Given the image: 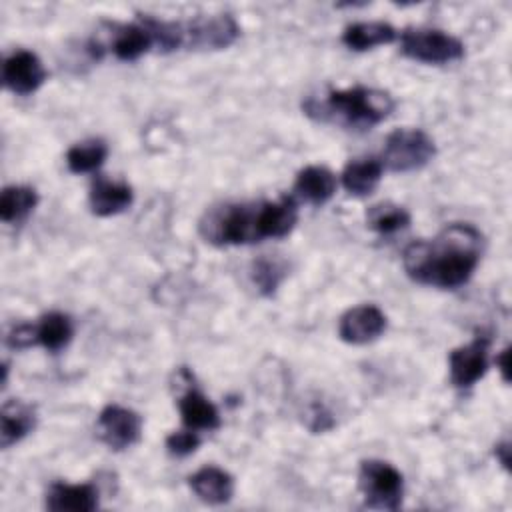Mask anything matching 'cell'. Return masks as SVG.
Here are the masks:
<instances>
[{
  "mask_svg": "<svg viewBox=\"0 0 512 512\" xmlns=\"http://www.w3.org/2000/svg\"><path fill=\"white\" fill-rule=\"evenodd\" d=\"M98 432L110 450H126L140 440L142 418L130 408L108 404L98 414Z\"/></svg>",
  "mask_w": 512,
  "mask_h": 512,
  "instance_id": "30bf717a",
  "label": "cell"
},
{
  "mask_svg": "<svg viewBox=\"0 0 512 512\" xmlns=\"http://www.w3.org/2000/svg\"><path fill=\"white\" fill-rule=\"evenodd\" d=\"M298 222L294 196L260 202H228L212 206L198 222L200 236L214 246L254 244L288 236Z\"/></svg>",
  "mask_w": 512,
  "mask_h": 512,
  "instance_id": "7a4b0ae2",
  "label": "cell"
},
{
  "mask_svg": "<svg viewBox=\"0 0 512 512\" xmlns=\"http://www.w3.org/2000/svg\"><path fill=\"white\" fill-rule=\"evenodd\" d=\"M358 488L368 508L398 510L404 496V478L392 464L370 458L360 462Z\"/></svg>",
  "mask_w": 512,
  "mask_h": 512,
  "instance_id": "277c9868",
  "label": "cell"
},
{
  "mask_svg": "<svg viewBox=\"0 0 512 512\" xmlns=\"http://www.w3.org/2000/svg\"><path fill=\"white\" fill-rule=\"evenodd\" d=\"M384 166L378 158H358L344 166L342 170V186L352 196H368L376 190L382 178Z\"/></svg>",
  "mask_w": 512,
  "mask_h": 512,
  "instance_id": "ffe728a7",
  "label": "cell"
},
{
  "mask_svg": "<svg viewBox=\"0 0 512 512\" xmlns=\"http://www.w3.org/2000/svg\"><path fill=\"white\" fill-rule=\"evenodd\" d=\"M336 186H338V180L334 172L318 164L302 168L294 180L296 196L312 206H320L328 202L334 196Z\"/></svg>",
  "mask_w": 512,
  "mask_h": 512,
  "instance_id": "e0dca14e",
  "label": "cell"
},
{
  "mask_svg": "<svg viewBox=\"0 0 512 512\" xmlns=\"http://www.w3.org/2000/svg\"><path fill=\"white\" fill-rule=\"evenodd\" d=\"M494 454L498 456V460H500V464L504 466V468H508V454H510V448H508V442H500L498 446H496V450H494Z\"/></svg>",
  "mask_w": 512,
  "mask_h": 512,
  "instance_id": "83f0119b",
  "label": "cell"
},
{
  "mask_svg": "<svg viewBox=\"0 0 512 512\" xmlns=\"http://www.w3.org/2000/svg\"><path fill=\"white\" fill-rule=\"evenodd\" d=\"M386 330V314L374 304L346 310L338 320V336L348 344H368Z\"/></svg>",
  "mask_w": 512,
  "mask_h": 512,
  "instance_id": "7c38bea8",
  "label": "cell"
},
{
  "mask_svg": "<svg viewBox=\"0 0 512 512\" xmlns=\"http://www.w3.org/2000/svg\"><path fill=\"white\" fill-rule=\"evenodd\" d=\"M200 446V436L196 430H178L166 436V448L170 454L184 458L190 456L192 452H196Z\"/></svg>",
  "mask_w": 512,
  "mask_h": 512,
  "instance_id": "484cf974",
  "label": "cell"
},
{
  "mask_svg": "<svg viewBox=\"0 0 512 512\" xmlns=\"http://www.w3.org/2000/svg\"><path fill=\"white\" fill-rule=\"evenodd\" d=\"M38 204V194L32 186H6L0 196V218L2 222L24 220Z\"/></svg>",
  "mask_w": 512,
  "mask_h": 512,
  "instance_id": "603a6c76",
  "label": "cell"
},
{
  "mask_svg": "<svg viewBox=\"0 0 512 512\" xmlns=\"http://www.w3.org/2000/svg\"><path fill=\"white\" fill-rule=\"evenodd\" d=\"M398 38V32L394 26L382 20H372V22H354L348 24L342 32V44L348 46L350 50L364 52L374 46L390 44Z\"/></svg>",
  "mask_w": 512,
  "mask_h": 512,
  "instance_id": "d6986e66",
  "label": "cell"
},
{
  "mask_svg": "<svg viewBox=\"0 0 512 512\" xmlns=\"http://www.w3.org/2000/svg\"><path fill=\"white\" fill-rule=\"evenodd\" d=\"M46 508L52 512H92L98 508L94 484L54 482L46 492Z\"/></svg>",
  "mask_w": 512,
  "mask_h": 512,
  "instance_id": "4fadbf2b",
  "label": "cell"
},
{
  "mask_svg": "<svg viewBox=\"0 0 512 512\" xmlns=\"http://www.w3.org/2000/svg\"><path fill=\"white\" fill-rule=\"evenodd\" d=\"M436 156L434 140L420 128H398L386 136L382 166L390 172H412Z\"/></svg>",
  "mask_w": 512,
  "mask_h": 512,
  "instance_id": "5b68a950",
  "label": "cell"
},
{
  "mask_svg": "<svg viewBox=\"0 0 512 512\" xmlns=\"http://www.w3.org/2000/svg\"><path fill=\"white\" fill-rule=\"evenodd\" d=\"M34 426H36V414L32 406L20 400L4 402L2 414H0V446L10 448L12 444L28 436L34 430Z\"/></svg>",
  "mask_w": 512,
  "mask_h": 512,
  "instance_id": "ac0fdd59",
  "label": "cell"
},
{
  "mask_svg": "<svg viewBox=\"0 0 512 512\" xmlns=\"http://www.w3.org/2000/svg\"><path fill=\"white\" fill-rule=\"evenodd\" d=\"M134 200V192L126 182H114L106 176H96L90 186L88 202L96 216H114L124 212Z\"/></svg>",
  "mask_w": 512,
  "mask_h": 512,
  "instance_id": "5bb4252c",
  "label": "cell"
},
{
  "mask_svg": "<svg viewBox=\"0 0 512 512\" xmlns=\"http://www.w3.org/2000/svg\"><path fill=\"white\" fill-rule=\"evenodd\" d=\"M400 52L424 64H448L464 56V44L444 30L406 28L400 34Z\"/></svg>",
  "mask_w": 512,
  "mask_h": 512,
  "instance_id": "8992f818",
  "label": "cell"
},
{
  "mask_svg": "<svg viewBox=\"0 0 512 512\" xmlns=\"http://www.w3.org/2000/svg\"><path fill=\"white\" fill-rule=\"evenodd\" d=\"M178 410L184 426L190 430L220 428V414L216 406L196 386H192V378L188 380V388L182 392L178 400Z\"/></svg>",
  "mask_w": 512,
  "mask_h": 512,
  "instance_id": "9a60e30c",
  "label": "cell"
},
{
  "mask_svg": "<svg viewBox=\"0 0 512 512\" xmlns=\"http://www.w3.org/2000/svg\"><path fill=\"white\" fill-rule=\"evenodd\" d=\"M106 158H108V144L100 138L78 142L66 152L68 170L74 174L96 172L106 162Z\"/></svg>",
  "mask_w": 512,
  "mask_h": 512,
  "instance_id": "7402d4cb",
  "label": "cell"
},
{
  "mask_svg": "<svg viewBox=\"0 0 512 512\" xmlns=\"http://www.w3.org/2000/svg\"><path fill=\"white\" fill-rule=\"evenodd\" d=\"M482 250L484 236L476 226L452 222L434 238L408 244L402 252V266L418 284L454 290L472 278Z\"/></svg>",
  "mask_w": 512,
  "mask_h": 512,
  "instance_id": "6da1fadb",
  "label": "cell"
},
{
  "mask_svg": "<svg viewBox=\"0 0 512 512\" xmlns=\"http://www.w3.org/2000/svg\"><path fill=\"white\" fill-rule=\"evenodd\" d=\"M74 336V326L68 314L48 312L34 324V344L50 352H60Z\"/></svg>",
  "mask_w": 512,
  "mask_h": 512,
  "instance_id": "44dd1931",
  "label": "cell"
},
{
  "mask_svg": "<svg viewBox=\"0 0 512 512\" xmlns=\"http://www.w3.org/2000/svg\"><path fill=\"white\" fill-rule=\"evenodd\" d=\"M240 26L230 14L196 16L190 22H182L184 48L188 50H222L236 42Z\"/></svg>",
  "mask_w": 512,
  "mask_h": 512,
  "instance_id": "52a82bcc",
  "label": "cell"
},
{
  "mask_svg": "<svg viewBox=\"0 0 512 512\" xmlns=\"http://www.w3.org/2000/svg\"><path fill=\"white\" fill-rule=\"evenodd\" d=\"M410 212L394 202H378L366 212V226L378 234H396L410 226Z\"/></svg>",
  "mask_w": 512,
  "mask_h": 512,
  "instance_id": "cb8c5ba5",
  "label": "cell"
},
{
  "mask_svg": "<svg viewBox=\"0 0 512 512\" xmlns=\"http://www.w3.org/2000/svg\"><path fill=\"white\" fill-rule=\"evenodd\" d=\"M188 484L206 504H226L234 496V478L218 466H202L188 478Z\"/></svg>",
  "mask_w": 512,
  "mask_h": 512,
  "instance_id": "2e32d148",
  "label": "cell"
},
{
  "mask_svg": "<svg viewBox=\"0 0 512 512\" xmlns=\"http://www.w3.org/2000/svg\"><path fill=\"white\" fill-rule=\"evenodd\" d=\"M488 352L490 336L486 332H478L468 344L454 348L448 354L450 382L460 390L474 386L488 372Z\"/></svg>",
  "mask_w": 512,
  "mask_h": 512,
  "instance_id": "9c48e42d",
  "label": "cell"
},
{
  "mask_svg": "<svg viewBox=\"0 0 512 512\" xmlns=\"http://www.w3.org/2000/svg\"><path fill=\"white\" fill-rule=\"evenodd\" d=\"M48 78V72L40 58L30 50L12 52L2 66V82L4 86L20 96H28L36 92Z\"/></svg>",
  "mask_w": 512,
  "mask_h": 512,
  "instance_id": "8fae6325",
  "label": "cell"
},
{
  "mask_svg": "<svg viewBox=\"0 0 512 512\" xmlns=\"http://www.w3.org/2000/svg\"><path fill=\"white\" fill-rule=\"evenodd\" d=\"M394 106L390 92L368 86L330 90L322 96H308L302 102V110L308 118L360 132L384 122L392 114Z\"/></svg>",
  "mask_w": 512,
  "mask_h": 512,
  "instance_id": "3957f363",
  "label": "cell"
},
{
  "mask_svg": "<svg viewBox=\"0 0 512 512\" xmlns=\"http://www.w3.org/2000/svg\"><path fill=\"white\" fill-rule=\"evenodd\" d=\"M496 366L502 372L504 382H508V348H504L498 356H496Z\"/></svg>",
  "mask_w": 512,
  "mask_h": 512,
  "instance_id": "4316f807",
  "label": "cell"
},
{
  "mask_svg": "<svg viewBox=\"0 0 512 512\" xmlns=\"http://www.w3.org/2000/svg\"><path fill=\"white\" fill-rule=\"evenodd\" d=\"M286 276V266L282 260L278 258H270V256H262L254 262L252 268V280L258 286V290L262 294H272L278 284L282 282V278Z\"/></svg>",
  "mask_w": 512,
  "mask_h": 512,
  "instance_id": "d4e9b609",
  "label": "cell"
},
{
  "mask_svg": "<svg viewBox=\"0 0 512 512\" xmlns=\"http://www.w3.org/2000/svg\"><path fill=\"white\" fill-rule=\"evenodd\" d=\"M110 28V42L106 46L88 44V50L94 58H100L104 50L108 48L118 60L122 62H134L142 54H146L154 44V34L148 26L146 14H138L136 22L130 24H108Z\"/></svg>",
  "mask_w": 512,
  "mask_h": 512,
  "instance_id": "ba28073f",
  "label": "cell"
}]
</instances>
